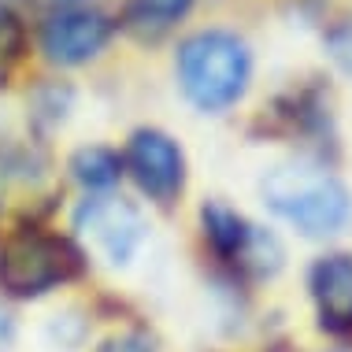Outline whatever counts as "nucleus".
<instances>
[{
	"label": "nucleus",
	"mask_w": 352,
	"mask_h": 352,
	"mask_svg": "<svg viewBox=\"0 0 352 352\" xmlns=\"http://www.w3.org/2000/svg\"><path fill=\"white\" fill-rule=\"evenodd\" d=\"M263 201L274 215L293 223L308 237L341 230L352 215V197L330 170L311 164H282L263 178Z\"/></svg>",
	"instance_id": "obj_1"
},
{
	"label": "nucleus",
	"mask_w": 352,
	"mask_h": 352,
	"mask_svg": "<svg viewBox=\"0 0 352 352\" xmlns=\"http://www.w3.org/2000/svg\"><path fill=\"white\" fill-rule=\"evenodd\" d=\"M178 82L186 97L204 111H223L249 85V49L234 34L204 30L178 52Z\"/></svg>",
	"instance_id": "obj_2"
},
{
	"label": "nucleus",
	"mask_w": 352,
	"mask_h": 352,
	"mask_svg": "<svg viewBox=\"0 0 352 352\" xmlns=\"http://www.w3.org/2000/svg\"><path fill=\"white\" fill-rule=\"evenodd\" d=\"M82 267V252L67 237L23 230L0 249V285L12 297H37L52 285L74 278Z\"/></svg>",
	"instance_id": "obj_3"
},
{
	"label": "nucleus",
	"mask_w": 352,
	"mask_h": 352,
	"mask_svg": "<svg viewBox=\"0 0 352 352\" xmlns=\"http://www.w3.org/2000/svg\"><path fill=\"white\" fill-rule=\"evenodd\" d=\"M204 230H208V241L215 245V252H223L226 260L241 263V267H249L256 274H271L282 260L278 241H274L267 230L249 226L226 204H208L204 208Z\"/></svg>",
	"instance_id": "obj_4"
},
{
	"label": "nucleus",
	"mask_w": 352,
	"mask_h": 352,
	"mask_svg": "<svg viewBox=\"0 0 352 352\" xmlns=\"http://www.w3.org/2000/svg\"><path fill=\"white\" fill-rule=\"evenodd\" d=\"M78 230L93 241L108 263H126L134 249L141 245V234H145V223H141L138 208L126 201H116V197H97V201H85L78 208Z\"/></svg>",
	"instance_id": "obj_5"
},
{
	"label": "nucleus",
	"mask_w": 352,
	"mask_h": 352,
	"mask_svg": "<svg viewBox=\"0 0 352 352\" xmlns=\"http://www.w3.org/2000/svg\"><path fill=\"white\" fill-rule=\"evenodd\" d=\"M130 170L138 186L156 201H170L186 182V160L182 148L160 130H141L130 141Z\"/></svg>",
	"instance_id": "obj_6"
},
{
	"label": "nucleus",
	"mask_w": 352,
	"mask_h": 352,
	"mask_svg": "<svg viewBox=\"0 0 352 352\" xmlns=\"http://www.w3.org/2000/svg\"><path fill=\"white\" fill-rule=\"evenodd\" d=\"M111 23L100 12H60L45 26V52L56 63H82L104 49Z\"/></svg>",
	"instance_id": "obj_7"
},
{
	"label": "nucleus",
	"mask_w": 352,
	"mask_h": 352,
	"mask_svg": "<svg viewBox=\"0 0 352 352\" xmlns=\"http://www.w3.org/2000/svg\"><path fill=\"white\" fill-rule=\"evenodd\" d=\"M311 300L330 334H352V256H322L311 267Z\"/></svg>",
	"instance_id": "obj_8"
},
{
	"label": "nucleus",
	"mask_w": 352,
	"mask_h": 352,
	"mask_svg": "<svg viewBox=\"0 0 352 352\" xmlns=\"http://www.w3.org/2000/svg\"><path fill=\"white\" fill-rule=\"evenodd\" d=\"M193 0H130L126 8V23L134 26L138 34H160L167 30L170 23H178Z\"/></svg>",
	"instance_id": "obj_9"
},
{
	"label": "nucleus",
	"mask_w": 352,
	"mask_h": 352,
	"mask_svg": "<svg viewBox=\"0 0 352 352\" xmlns=\"http://www.w3.org/2000/svg\"><path fill=\"white\" fill-rule=\"evenodd\" d=\"M74 178H78L82 186H89V189H104V186H111L119 178V156L111 148H100V145H93V148H82L78 156H74Z\"/></svg>",
	"instance_id": "obj_10"
},
{
	"label": "nucleus",
	"mask_w": 352,
	"mask_h": 352,
	"mask_svg": "<svg viewBox=\"0 0 352 352\" xmlns=\"http://www.w3.org/2000/svg\"><path fill=\"white\" fill-rule=\"evenodd\" d=\"M23 56V23L8 0H0V82L12 74L15 60Z\"/></svg>",
	"instance_id": "obj_11"
},
{
	"label": "nucleus",
	"mask_w": 352,
	"mask_h": 352,
	"mask_svg": "<svg viewBox=\"0 0 352 352\" xmlns=\"http://www.w3.org/2000/svg\"><path fill=\"white\" fill-rule=\"evenodd\" d=\"M100 352H156V349H152V341L141 338V334H119V338H111Z\"/></svg>",
	"instance_id": "obj_12"
},
{
	"label": "nucleus",
	"mask_w": 352,
	"mask_h": 352,
	"mask_svg": "<svg viewBox=\"0 0 352 352\" xmlns=\"http://www.w3.org/2000/svg\"><path fill=\"white\" fill-rule=\"evenodd\" d=\"M8 341H12V319H8L4 311H0V349H4Z\"/></svg>",
	"instance_id": "obj_13"
},
{
	"label": "nucleus",
	"mask_w": 352,
	"mask_h": 352,
	"mask_svg": "<svg viewBox=\"0 0 352 352\" xmlns=\"http://www.w3.org/2000/svg\"><path fill=\"white\" fill-rule=\"evenodd\" d=\"M45 4H71V0H45Z\"/></svg>",
	"instance_id": "obj_14"
}]
</instances>
